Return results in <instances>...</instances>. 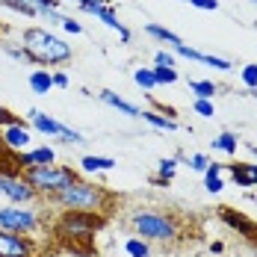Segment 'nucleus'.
Segmentation results:
<instances>
[{
    "label": "nucleus",
    "instance_id": "nucleus-1",
    "mask_svg": "<svg viewBox=\"0 0 257 257\" xmlns=\"http://www.w3.org/2000/svg\"><path fill=\"white\" fill-rule=\"evenodd\" d=\"M21 45H24L30 56L36 59L39 68H51V65H62L68 62L74 51L65 39H59L56 33H51L48 27H27L21 33Z\"/></svg>",
    "mask_w": 257,
    "mask_h": 257
},
{
    "label": "nucleus",
    "instance_id": "nucleus-2",
    "mask_svg": "<svg viewBox=\"0 0 257 257\" xmlns=\"http://www.w3.org/2000/svg\"><path fill=\"white\" fill-rule=\"evenodd\" d=\"M53 204H59L62 210H89V213H103V216H109L112 210H109V201L115 198L112 192H106L103 186H95V183H89V180L77 178L71 186H65L62 192H56L51 195Z\"/></svg>",
    "mask_w": 257,
    "mask_h": 257
},
{
    "label": "nucleus",
    "instance_id": "nucleus-3",
    "mask_svg": "<svg viewBox=\"0 0 257 257\" xmlns=\"http://www.w3.org/2000/svg\"><path fill=\"white\" fill-rule=\"evenodd\" d=\"M130 228L145 242H175L180 236V219L172 210H151L142 207L130 216Z\"/></svg>",
    "mask_w": 257,
    "mask_h": 257
},
{
    "label": "nucleus",
    "instance_id": "nucleus-4",
    "mask_svg": "<svg viewBox=\"0 0 257 257\" xmlns=\"http://www.w3.org/2000/svg\"><path fill=\"white\" fill-rule=\"evenodd\" d=\"M106 222H109V216H103V213H89V210H62V216H59V219H56V225H53V233H59L62 239H71V245H74L77 239L89 242L98 231L106 228Z\"/></svg>",
    "mask_w": 257,
    "mask_h": 257
},
{
    "label": "nucleus",
    "instance_id": "nucleus-5",
    "mask_svg": "<svg viewBox=\"0 0 257 257\" xmlns=\"http://www.w3.org/2000/svg\"><path fill=\"white\" fill-rule=\"evenodd\" d=\"M21 178L36 189V195H56V192H62L65 186H71L74 180L80 178L77 172L71 169V166H39V169H24L21 172Z\"/></svg>",
    "mask_w": 257,
    "mask_h": 257
},
{
    "label": "nucleus",
    "instance_id": "nucleus-6",
    "mask_svg": "<svg viewBox=\"0 0 257 257\" xmlns=\"http://www.w3.org/2000/svg\"><path fill=\"white\" fill-rule=\"evenodd\" d=\"M0 228L12 233H33L39 231V216L27 204H9L0 207Z\"/></svg>",
    "mask_w": 257,
    "mask_h": 257
},
{
    "label": "nucleus",
    "instance_id": "nucleus-7",
    "mask_svg": "<svg viewBox=\"0 0 257 257\" xmlns=\"http://www.w3.org/2000/svg\"><path fill=\"white\" fill-rule=\"evenodd\" d=\"M0 195H6L12 204H30V201H36V189L21 175H0Z\"/></svg>",
    "mask_w": 257,
    "mask_h": 257
},
{
    "label": "nucleus",
    "instance_id": "nucleus-8",
    "mask_svg": "<svg viewBox=\"0 0 257 257\" xmlns=\"http://www.w3.org/2000/svg\"><path fill=\"white\" fill-rule=\"evenodd\" d=\"M0 257H36V245L27 233H12L0 228Z\"/></svg>",
    "mask_w": 257,
    "mask_h": 257
},
{
    "label": "nucleus",
    "instance_id": "nucleus-9",
    "mask_svg": "<svg viewBox=\"0 0 257 257\" xmlns=\"http://www.w3.org/2000/svg\"><path fill=\"white\" fill-rule=\"evenodd\" d=\"M0 142L12 151V154H21L30 148V142H33V133L30 127L24 124V118L18 121V124H6V127H0Z\"/></svg>",
    "mask_w": 257,
    "mask_h": 257
},
{
    "label": "nucleus",
    "instance_id": "nucleus-10",
    "mask_svg": "<svg viewBox=\"0 0 257 257\" xmlns=\"http://www.w3.org/2000/svg\"><path fill=\"white\" fill-rule=\"evenodd\" d=\"M18 163H21V172L24 169H39V166H53L56 163V154H53L51 145H39V148H27L18 154Z\"/></svg>",
    "mask_w": 257,
    "mask_h": 257
},
{
    "label": "nucleus",
    "instance_id": "nucleus-11",
    "mask_svg": "<svg viewBox=\"0 0 257 257\" xmlns=\"http://www.w3.org/2000/svg\"><path fill=\"white\" fill-rule=\"evenodd\" d=\"M27 121H30V127L39 130V133H45V136H62V130H65V124L62 121H56V118H51L48 112H42V109H27Z\"/></svg>",
    "mask_w": 257,
    "mask_h": 257
},
{
    "label": "nucleus",
    "instance_id": "nucleus-12",
    "mask_svg": "<svg viewBox=\"0 0 257 257\" xmlns=\"http://www.w3.org/2000/svg\"><path fill=\"white\" fill-rule=\"evenodd\" d=\"M175 53L183 56V59H192V62H204V65H213V68H219V71H231V59H222V56H210V53H201L195 51V48H189V45H175Z\"/></svg>",
    "mask_w": 257,
    "mask_h": 257
},
{
    "label": "nucleus",
    "instance_id": "nucleus-13",
    "mask_svg": "<svg viewBox=\"0 0 257 257\" xmlns=\"http://www.w3.org/2000/svg\"><path fill=\"white\" fill-rule=\"evenodd\" d=\"M219 216H222V222L231 225L236 233H242V236H248V239L257 242V225L251 222V219H245L242 213H233L231 207H219Z\"/></svg>",
    "mask_w": 257,
    "mask_h": 257
},
{
    "label": "nucleus",
    "instance_id": "nucleus-14",
    "mask_svg": "<svg viewBox=\"0 0 257 257\" xmlns=\"http://www.w3.org/2000/svg\"><path fill=\"white\" fill-rule=\"evenodd\" d=\"M228 169L236 186H257V163H231Z\"/></svg>",
    "mask_w": 257,
    "mask_h": 257
},
{
    "label": "nucleus",
    "instance_id": "nucleus-15",
    "mask_svg": "<svg viewBox=\"0 0 257 257\" xmlns=\"http://www.w3.org/2000/svg\"><path fill=\"white\" fill-rule=\"evenodd\" d=\"M98 98H101L106 106H112V109H118V112H124V115H130V118H139V106L136 103H130V101H124L121 95H115V92H109V89H103V92H98Z\"/></svg>",
    "mask_w": 257,
    "mask_h": 257
},
{
    "label": "nucleus",
    "instance_id": "nucleus-16",
    "mask_svg": "<svg viewBox=\"0 0 257 257\" xmlns=\"http://www.w3.org/2000/svg\"><path fill=\"white\" fill-rule=\"evenodd\" d=\"M80 12H86V15H95L98 21H103V24L109 27V30H115V33L124 27L121 21H118V15L112 12V6H80Z\"/></svg>",
    "mask_w": 257,
    "mask_h": 257
},
{
    "label": "nucleus",
    "instance_id": "nucleus-17",
    "mask_svg": "<svg viewBox=\"0 0 257 257\" xmlns=\"http://www.w3.org/2000/svg\"><path fill=\"white\" fill-rule=\"evenodd\" d=\"M80 169L83 172H112L115 160L112 157H101V154H86L80 160Z\"/></svg>",
    "mask_w": 257,
    "mask_h": 257
},
{
    "label": "nucleus",
    "instance_id": "nucleus-18",
    "mask_svg": "<svg viewBox=\"0 0 257 257\" xmlns=\"http://www.w3.org/2000/svg\"><path fill=\"white\" fill-rule=\"evenodd\" d=\"M204 189L210 195H219L225 189V180H222V163H210L204 172Z\"/></svg>",
    "mask_w": 257,
    "mask_h": 257
},
{
    "label": "nucleus",
    "instance_id": "nucleus-19",
    "mask_svg": "<svg viewBox=\"0 0 257 257\" xmlns=\"http://www.w3.org/2000/svg\"><path fill=\"white\" fill-rule=\"evenodd\" d=\"M139 118H142V121H148V124L157 127V130H166V133H175V130H178V121H175V118L160 115V112H154V109H142V112H139Z\"/></svg>",
    "mask_w": 257,
    "mask_h": 257
},
{
    "label": "nucleus",
    "instance_id": "nucleus-20",
    "mask_svg": "<svg viewBox=\"0 0 257 257\" xmlns=\"http://www.w3.org/2000/svg\"><path fill=\"white\" fill-rule=\"evenodd\" d=\"M210 145H213V151H225L228 157H236L239 136H236V133H231V130H225V133H219L216 139H210Z\"/></svg>",
    "mask_w": 257,
    "mask_h": 257
},
{
    "label": "nucleus",
    "instance_id": "nucleus-21",
    "mask_svg": "<svg viewBox=\"0 0 257 257\" xmlns=\"http://www.w3.org/2000/svg\"><path fill=\"white\" fill-rule=\"evenodd\" d=\"M30 89L36 92V95H48L53 89V77L48 68H36V71H30Z\"/></svg>",
    "mask_w": 257,
    "mask_h": 257
},
{
    "label": "nucleus",
    "instance_id": "nucleus-22",
    "mask_svg": "<svg viewBox=\"0 0 257 257\" xmlns=\"http://www.w3.org/2000/svg\"><path fill=\"white\" fill-rule=\"evenodd\" d=\"M145 33H148L151 39H157V42H169L172 48H175V45H183V42H180V36H178V33H172L169 27H160V24H145Z\"/></svg>",
    "mask_w": 257,
    "mask_h": 257
},
{
    "label": "nucleus",
    "instance_id": "nucleus-23",
    "mask_svg": "<svg viewBox=\"0 0 257 257\" xmlns=\"http://www.w3.org/2000/svg\"><path fill=\"white\" fill-rule=\"evenodd\" d=\"M189 92H195V98H204V101H213L219 86L213 80H189Z\"/></svg>",
    "mask_w": 257,
    "mask_h": 257
},
{
    "label": "nucleus",
    "instance_id": "nucleus-24",
    "mask_svg": "<svg viewBox=\"0 0 257 257\" xmlns=\"http://www.w3.org/2000/svg\"><path fill=\"white\" fill-rule=\"evenodd\" d=\"M6 9L18 12V15H27V18H39V9L33 6V0H0Z\"/></svg>",
    "mask_w": 257,
    "mask_h": 257
},
{
    "label": "nucleus",
    "instance_id": "nucleus-25",
    "mask_svg": "<svg viewBox=\"0 0 257 257\" xmlns=\"http://www.w3.org/2000/svg\"><path fill=\"white\" fill-rule=\"evenodd\" d=\"M124 251H127V257H151V245L142 236H130L124 242Z\"/></svg>",
    "mask_w": 257,
    "mask_h": 257
},
{
    "label": "nucleus",
    "instance_id": "nucleus-26",
    "mask_svg": "<svg viewBox=\"0 0 257 257\" xmlns=\"http://www.w3.org/2000/svg\"><path fill=\"white\" fill-rule=\"evenodd\" d=\"M0 48H3V53H9L12 59H18V62H30V65H36V59L30 56V51H27L24 45H12V42H0Z\"/></svg>",
    "mask_w": 257,
    "mask_h": 257
},
{
    "label": "nucleus",
    "instance_id": "nucleus-27",
    "mask_svg": "<svg viewBox=\"0 0 257 257\" xmlns=\"http://www.w3.org/2000/svg\"><path fill=\"white\" fill-rule=\"evenodd\" d=\"M178 157H163L160 163H157V178H163V180H175V169H178Z\"/></svg>",
    "mask_w": 257,
    "mask_h": 257
},
{
    "label": "nucleus",
    "instance_id": "nucleus-28",
    "mask_svg": "<svg viewBox=\"0 0 257 257\" xmlns=\"http://www.w3.org/2000/svg\"><path fill=\"white\" fill-rule=\"evenodd\" d=\"M133 80L145 89V92H151V89H157V80H154V68H136L133 71Z\"/></svg>",
    "mask_w": 257,
    "mask_h": 257
},
{
    "label": "nucleus",
    "instance_id": "nucleus-29",
    "mask_svg": "<svg viewBox=\"0 0 257 257\" xmlns=\"http://www.w3.org/2000/svg\"><path fill=\"white\" fill-rule=\"evenodd\" d=\"M154 80L157 86H172V83H178V71L166 68V65H154Z\"/></svg>",
    "mask_w": 257,
    "mask_h": 257
},
{
    "label": "nucleus",
    "instance_id": "nucleus-30",
    "mask_svg": "<svg viewBox=\"0 0 257 257\" xmlns=\"http://www.w3.org/2000/svg\"><path fill=\"white\" fill-rule=\"evenodd\" d=\"M239 80H242V86H245V89H257V62L245 65V68L239 71Z\"/></svg>",
    "mask_w": 257,
    "mask_h": 257
},
{
    "label": "nucleus",
    "instance_id": "nucleus-31",
    "mask_svg": "<svg viewBox=\"0 0 257 257\" xmlns=\"http://www.w3.org/2000/svg\"><path fill=\"white\" fill-rule=\"evenodd\" d=\"M192 109H195L201 118H213V115H216V106H213V101H204V98H195V101H192Z\"/></svg>",
    "mask_w": 257,
    "mask_h": 257
},
{
    "label": "nucleus",
    "instance_id": "nucleus-32",
    "mask_svg": "<svg viewBox=\"0 0 257 257\" xmlns=\"http://www.w3.org/2000/svg\"><path fill=\"white\" fill-rule=\"evenodd\" d=\"M186 166H189L192 172H201V175H204L207 166H210V160H207V154H192L189 160H186Z\"/></svg>",
    "mask_w": 257,
    "mask_h": 257
},
{
    "label": "nucleus",
    "instance_id": "nucleus-33",
    "mask_svg": "<svg viewBox=\"0 0 257 257\" xmlns=\"http://www.w3.org/2000/svg\"><path fill=\"white\" fill-rule=\"evenodd\" d=\"M18 121H21V115H15L9 106L0 103V127H6V124H18Z\"/></svg>",
    "mask_w": 257,
    "mask_h": 257
},
{
    "label": "nucleus",
    "instance_id": "nucleus-34",
    "mask_svg": "<svg viewBox=\"0 0 257 257\" xmlns=\"http://www.w3.org/2000/svg\"><path fill=\"white\" fill-rule=\"evenodd\" d=\"M62 30H65V33H71V36H80V33H83V24H80L77 18H68V15H65V18H62Z\"/></svg>",
    "mask_w": 257,
    "mask_h": 257
},
{
    "label": "nucleus",
    "instance_id": "nucleus-35",
    "mask_svg": "<svg viewBox=\"0 0 257 257\" xmlns=\"http://www.w3.org/2000/svg\"><path fill=\"white\" fill-rule=\"evenodd\" d=\"M154 65H166V68H175V53H169V51H157V53H154Z\"/></svg>",
    "mask_w": 257,
    "mask_h": 257
},
{
    "label": "nucleus",
    "instance_id": "nucleus-36",
    "mask_svg": "<svg viewBox=\"0 0 257 257\" xmlns=\"http://www.w3.org/2000/svg\"><path fill=\"white\" fill-rule=\"evenodd\" d=\"M189 6H195V9H204V12H216L219 9V0H186Z\"/></svg>",
    "mask_w": 257,
    "mask_h": 257
},
{
    "label": "nucleus",
    "instance_id": "nucleus-37",
    "mask_svg": "<svg viewBox=\"0 0 257 257\" xmlns=\"http://www.w3.org/2000/svg\"><path fill=\"white\" fill-rule=\"evenodd\" d=\"M39 18H45L48 24H62V18H65V15H62L59 9H51V12H39Z\"/></svg>",
    "mask_w": 257,
    "mask_h": 257
},
{
    "label": "nucleus",
    "instance_id": "nucleus-38",
    "mask_svg": "<svg viewBox=\"0 0 257 257\" xmlns=\"http://www.w3.org/2000/svg\"><path fill=\"white\" fill-rule=\"evenodd\" d=\"M53 77V89H68V74L65 71H51Z\"/></svg>",
    "mask_w": 257,
    "mask_h": 257
},
{
    "label": "nucleus",
    "instance_id": "nucleus-39",
    "mask_svg": "<svg viewBox=\"0 0 257 257\" xmlns=\"http://www.w3.org/2000/svg\"><path fill=\"white\" fill-rule=\"evenodd\" d=\"M33 6L39 12H51V9H59V0H33Z\"/></svg>",
    "mask_w": 257,
    "mask_h": 257
},
{
    "label": "nucleus",
    "instance_id": "nucleus-40",
    "mask_svg": "<svg viewBox=\"0 0 257 257\" xmlns=\"http://www.w3.org/2000/svg\"><path fill=\"white\" fill-rule=\"evenodd\" d=\"M77 6H109V0H74Z\"/></svg>",
    "mask_w": 257,
    "mask_h": 257
},
{
    "label": "nucleus",
    "instance_id": "nucleus-41",
    "mask_svg": "<svg viewBox=\"0 0 257 257\" xmlns=\"http://www.w3.org/2000/svg\"><path fill=\"white\" fill-rule=\"evenodd\" d=\"M210 251H213V254H222V251H225V242H213Z\"/></svg>",
    "mask_w": 257,
    "mask_h": 257
},
{
    "label": "nucleus",
    "instance_id": "nucleus-42",
    "mask_svg": "<svg viewBox=\"0 0 257 257\" xmlns=\"http://www.w3.org/2000/svg\"><path fill=\"white\" fill-rule=\"evenodd\" d=\"M245 148H248V151H251V154L257 157V145H254V142H245Z\"/></svg>",
    "mask_w": 257,
    "mask_h": 257
},
{
    "label": "nucleus",
    "instance_id": "nucleus-43",
    "mask_svg": "<svg viewBox=\"0 0 257 257\" xmlns=\"http://www.w3.org/2000/svg\"><path fill=\"white\" fill-rule=\"evenodd\" d=\"M248 95H251V98H257V89H248Z\"/></svg>",
    "mask_w": 257,
    "mask_h": 257
},
{
    "label": "nucleus",
    "instance_id": "nucleus-44",
    "mask_svg": "<svg viewBox=\"0 0 257 257\" xmlns=\"http://www.w3.org/2000/svg\"><path fill=\"white\" fill-rule=\"evenodd\" d=\"M0 33H6V24H3V21H0Z\"/></svg>",
    "mask_w": 257,
    "mask_h": 257
},
{
    "label": "nucleus",
    "instance_id": "nucleus-45",
    "mask_svg": "<svg viewBox=\"0 0 257 257\" xmlns=\"http://www.w3.org/2000/svg\"><path fill=\"white\" fill-rule=\"evenodd\" d=\"M251 3H257V0H251Z\"/></svg>",
    "mask_w": 257,
    "mask_h": 257
}]
</instances>
